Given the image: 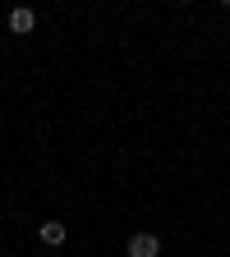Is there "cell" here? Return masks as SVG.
Instances as JSON below:
<instances>
[{"instance_id":"cell-2","label":"cell","mask_w":230,"mask_h":257,"mask_svg":"<svg viewBox=\"0 0 230 257\" xmlns=\"http://www.w3.org/2000/svg\"><path fill=\"white\" fill-rule=\"evenodd\" d=\"M37 239H42L46 248H60L64 239H69V230H64V220H42V225H37Z\"/></svg>"},{"instance_id":"cell-3","label":"cell","mask_w":230,"mask_h":257,"mask_svg":"<svg viewBox=\"0 0 230 257\" xmlns=\"http://www.w3.org/2000/svg\"><path fill=\"white\" fill-rule=\"evenodd\" d=\"M32 28H37V14H32V10H10V32H14V37H23V32H32Z\"/></svg>"},{"instance_id":"cell-1","label":"cell","mask_w":230,"mask_h":257,"mask_svg":"<svg viewBox=\"0 0 230 257\" xmlns=\"http://www.w3.org/2000/svg\"><path fill=\"white\" fill-rule=\"evenodd\" d=\"M129 257H161L157 234H129Z\"/></svg>"}]
</instances>
